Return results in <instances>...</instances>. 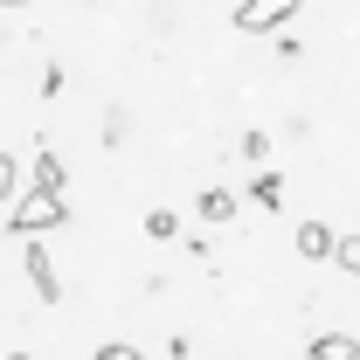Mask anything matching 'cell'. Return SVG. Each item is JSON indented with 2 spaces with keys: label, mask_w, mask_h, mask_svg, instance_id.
Returning a JSON list of instances; mask_svg holds the SVG:
<instances>
[{
  "label": "cell",
  "mask_w": 360,
  "mask_h": 360,
  "mask_svg": "<svg viewBox=\"0 0 360 360\" xmlns=\"http://www.w3.org/2000/svg\"><path fill=\"white\" fill-rule=\"evenodd\" d=\"M70 222V201L56 187H28L14 208H7V236H42V229H63Z\"/></svg>",
  "instance_id": "6da1fadb"
},
{
  "label": "cell",
  "mask_w": 360,
  "mask_h": 360,
  "mask_svg": "<svg viewBox=\"0 0 360 360\" xmlns=\"http://www.w3.org/2000/svg\"><path fill=\"white\" fill-rule=\"evenodd\" d=\"M291 14H298V0H243V7H236V28H243V35H277Z\"/></svg>",
  "instance_id": "7a4b0ae2"
},
{
  "label": "cell",
  "mask_w": 360,
  "mask_h": 360,
  "mask_svg": "<svg viewBox=\"0 0 360 360\" xmlns=\"http://www.w3.org/2000/svg\"><path fill=\"white\" fill-rule=\"evenodd\" d=\"M21 264H28V284H35V298H42V305H56V298H63V277H56V264H49V250L35 243V236L21 243Z\"/></svg>",
  "instance_id": "3957f363"
},
{
  "label": "cell",
  "mask_w": 360,
  "mask_h": 360,
  "mask_svg": "<svg viewBox=\"0 0 360 360\" xmlns=\"http://www.w3.org/2000/svg\"><path fill=\"white\" fill-rule=\"evenodd\" d=\"M291 243H298L305 264H333V250H340V236H333L326 222H298V229H291Z\"/></svg>",
  "instance_id": "277c9868"
},
{
  "label": "cell",
  "mask_w": 360,
  "mask_h": 360,
  "mask_svg": "<svg viewBox=\"0 0 360 360\" xmlns=\"http://www.w3.org/2000/svg\"><path fill=\"white\" fill-rule=\"evenodd\" d=\"M312 360H360V340H354V333H319Z\"/></svg>",
  "instance_id": "5b68a950"
},
{
  "label": "cell",
  "mask_w": 360,
  "mask_h": 360,
  "mask_svg": "<svg viewBox=\"0 0 360 360\" xmlns=\"http://www.w3.org/2000/svg\"><path fill=\"white\" fill-rule=\"evenodd\" d=\"M194 208H201V222H229V215H236V187H201Z\"/></svg>",
  "instance_id": "8992f818"
},
{
  "label": "cell",
  "mask_w": 360,
  "mask_h": 360,
  "mask_svg": "<svg viewBox=\"0 0 360 360\" xmlns=\"http://www.w3.org/2000/svg\"><path fill=\"white\" fill-rule=\"evenodd\" d=\"M63 180H70V174H63V160L42 146V153H35V174H28V187H56V194H63Z\"/></svg>",
  "instance_id": "52a82bcc"
},
{
  "label": "cell",
  "mask_w": 360,
  "mask_h": 360,
  "mask_svg": "<svg viewBox=\"0 0 360 360\" xmlns=\"http://www.w3.org/2000/svg\"><path fill=\"white\" fill-rule=\"evenodd\" d=\"M28 194V180H21V167H14V153H0V208H14Z\"/></svg>",
  "instance_id": "ba28073f"
},
{
  "label": "cell",
  "mask_w": 360,
  "mask_h": 360,
  "mask_svg": "<svg viewBox=\"0 0 360 360\" xmlns=\"http://www.w3.org/2000/svg\"><path fill=\"white\" fill-rule=\"evenodd\" d=\"M146 236H153V243H174V236H180V215H174V208H153V215H146Z\"/></svg>",
  "instance_id": "9c48e42d"
},
{
  "label": "cell",
  "mask_w": 360,
  "mask_h": 360,
  "mask_svg": "<svg viewBox=\"0 0 360 360\" xmlns=\"http://www.w3.org/2000/svg\"><path fill=\"white\" fill-rule=\"evenodd\" d=\"M250 194H257L264 208H284V174H257V180H250Z\"/></svg>",
  "instance_id": "30bf717a"
},
{
  "label": "cell",
  "mask_w": 360,
  "mask_h": 360,
  "mask_svg": "<svg viewBox=\"0 0 360 360\" xmlns=\"http://www.w3.org/2000/svg\"><path fill=\"white\" fill-rule=\"evenodd\" d=\"M333 264L347 270V277H360V236H340V250H333Z\"/></svg>",
  "instance_id": "8fae6325"
},
{
  "label": "cell",
  "mask_w": 360,
  "mask_h": 360,
  "mask_svg": "<svg viewBox=\"0 0 360 360\" xmlns=\"http://www.w3.org/2000/svg\"><path fill=\"white\" fill-rule=\"evenodd\" d=\"M90 360H146V354H139V347H125V340H111V347H97Z\"/></svg>",
  "instance_id": "7c38bea8"
},
{
  "label": "cell",
  "mask_w": 360,
  "mask_h": 360,
  "mask_svg": "<svg viewBox=\"0 0 360 360\" xmlns=\"http://www.w3.org/2000/svg\"><path fill=\"white\" fill-rule=\"evenodd\" d=\"M277 56H284V63H298V56H305V42H298L291 28H277Z\"/></svg>",
  "instance_id": "4fadbf2b"
},
{
  "label": "cell",
  "mask_w": 360,
  "mask_h": 360,
  "mask_svg": "<svg viewBox=\"0 0 360 360\" xmlns=\"http://www.w3.org/2000/svg\"><path fill=\"white\" fill-rule=\"evenodd\" d=\"M0 360H35V354H28V347H14V354H0Z\"/></svg>",
  "instance_id": "5bb4252c"
},
{
  "label": "cell",
  "mask_w": 360,
  "mask_h": 360,
  "mask_svg": "<svg viewBox=\"0 0 360 360\" xmlns=\"http://www.w3.org/2000/svg\"><path fill=\"white\" fill-rule=\"evenodd\" d=\"M0 7H21V0H0Z\"/></svg>",
  "instance_id": "9a60e30c"
}]
</instances>
